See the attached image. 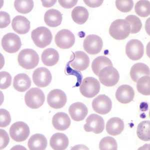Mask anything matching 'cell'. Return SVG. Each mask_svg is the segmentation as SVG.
<instances>
[{
	"mask_svg": "<svg viewBox=\"0 0 150 150\" xmlns=\"http://www.w3.org/2000/svg\"><path fill=\"white\" fill-rule=\"evenodd\" d=\"M131 32L130 25L126 20L117 19L112 22L109 28V34L117 40H123L129 37Z\"/></svg>",
	"mask_w": 150,
	"mask_h": 150,
	"instance_id": "1",
	"label": "cell"
},
{
	"mask_svg": "<svg viewBox=\"0 0 150 150\" xmlns=\"http://www.w3.org/2000/svg\"><path fill=\"white\" fill-rule=\"evenodd\" d=\"M18 61L23 68L31 70L37 66L39 62V56L34 50L25 49L19 53Z\"/></svg>",
	"mask_w": 150,
	"mask_h": 150,
	"instance_id": "2",
	"label": "cell"
},
{
	"mask_svg": "<svg viewBox=\"0 0 150 150\" xmlns=\"http://www.w3.org/2000/svg\"><path fill=\"white\" fill-rule=\"evenodd\" d=\"M31 37L36 46L40 48H44L51 43L53 35L47 28L39 27L33 30Z\"/></svg>",
	"mask_w": 150,
	"mask_h": 150,
	"instance_id": "3",
	"label": "cell"
},
{
	"mask_svg": "<svg viewBox=\"0 0 150 150\" xmlns=\"http://www.w3.org/2000/svg\"><path fill=\"white\" fill-rule=\"evenodd\" d=\"M45 101V96L42 90L38 88L29 90L25 96L26 105L31 109H36L41 107Z\"/></svg>",
	"mask_w": 150,
	"mask_h": 150,
	"instance_id": "4",
	"label": "cell"
},
{
	"mask_svg": "<svg viewBox=\"0 0 150 150\" xmlns=\"http://www.w3.org/2000/svg\"><path fill=\"white\" fill-rule=\"evenodd\" d=\"M100 90V84L97 79L93 77H87L83 79L80 86V91L82 95L92 98L97 95Z\"/></svg>",
	"mask_w": 150,
	"mask_h": 150,
	"instance_id": "5",
	"label": "cell"
},
{
	"mask_svg": "<svg viewBox=\"0 0 150 150\" xmlns=\"http://www.w3.org/2000/svg\"><path fill=\"white\" fill-rule=\"evenodd\" d=\"M98 77L103 85L112 87L118 83L120 79L119 72L113 66L105 67L100 71Z\"/></svg>",
	"mask_w": 150,
	"mask_h": 150,
	"instance_id": "6",
	"label": "cell"
},
{
	"mask_svg": "<svg viewBox=\"0 0 150 150\" xmlns=\"http://www.w3.org/2000/svg\"><path fill=\"white\" fill-rule=\"evenodd\" d=\"M10 135L13 140L22 142L27 139L30 131L28 125L23 122H17L12 125L10 128Z\"/></svg>",
	"mask_w": 150,
	"mask_h": 150,
	"instance_id": "7",
	"label": "cell"
},
{
	"mask_svg": "<svg viewBox=\"0 0 150 150\" xmlns=\"http://www.w3.org/2000/svg\"><path fill=\"white\" fill-rule=\"evenodd\" d=\"M1 44L5 51L12 54L17 52L22 46L20 37L12 33H8L4 36Z\"/></svg>",
	"mask_w": 150,
	"mask_h": 150,
	"instance_id": "8",
	"label": "cell"
},
{
	"mask_svg": "<svg viewBox=\"0 0 150 150\" xmlns=\"http://www.w3.org/2000/svg\"><path fill=\"white\" fill-rule=\"evenodd\" d=\"M55 42L58 47L62 49H68L75 44V35L70 30L63 29L56 35Z\"/></svg>",
	"mask_w": 150,
	"mask_h": 150,
	"instance_id": "9",
	"label": "cell"
},
{
	"mask_svg": "<svg viewBox=\"0 0 150 150\" xmlns=\"http://www.w3.org/2000/svg\"><path fill=\"white\" fill-rule=\"evenodd\" d=\"M103 42L101 37L96 35H90L84 40L83 47L87 53L92 55L99 54L102 49Z\"/></svg>",
	"mask_w": 150,
	"mask_h": 150,
	"instance_id": "10",
	"label": "cell"
},
{
	"mask_svg": "<svg viewBox=\"0 0 150 150\" xmlns=\"http://www.w3.org/2000/svg\"><path fill=\"white\" fill-rule=\"evenodd\" d=\"M105 128V121L101 116L93 114L86 119V123L84 126L87 132H93L96 134L102 133Z\"/></svg>",
	"mask_w": 150,
	"mask_h": 150,
	"instance_id": "11",
	"label": "cell"
},
{
	"mask_svg": "<svg viewBox=\"0 0 150 150\" xmlns=\"http://www.w3.org/2000/svg\"><path fill=\"white\" fill-rule=\"evenodd\" d=\"M126 53L128 58L133 61L141 59L144 54L143 43L138 40L132 39L129 41L126 46Z\"/></svg>",
	"mask_w": 150,
	"mask_h": 150,
	"instance_id": "12",
	"label": "cell"
},
{
	"mask_svg": "<svg viewBox=\"0 0 150 150\" xmlns=\"http://www.w3.org/2000/svg\"><path fill=\"white\" fill-rule=\"evenodd\" d=\"M67 98L65 92L60 89H54L48 94L47 103L53 109H61L65 106Z\"/></svg>",
	"mask_w": 150,
	"mask_h": 150,
	"instance_id": "13",
	"label": "cell"
},
{
	"mask_svg": "<svg viewBox=\"0 0 150 150\" xmlns=\"http://www.w3.org/2000/svg\"><path fill=\"white\" fill-rule=\"evenodd\" d=\"M52 76L48 69L44 67L38 68L33 74V80L34 84L40 88H45L51 82Z\"/></svg>",
	"mask_w": 150,
	"mask_h": 150,
	"instance_id": "14",
	"label": "cell"
},
{
	"mask_svg": "<svg viewBox=\"0 0 150 150\" xmlns=\"http://www.w3.org/2000/svg\"><path fill=\"white\" fill-rule=\"evenodd\" d=\"M92 108L99 114H107L112 109V103L107 96L100 95L93 100Z\"/></svg>",
	"mask_w": 150,
	"mask_h": 150,
	"instance_id": "15",
	"label": "cell"
},
{
	"mask_svg": "<svg viewBox=\"0 0 150 150\" xmlns=\"http://www.w3.org/2000/svg\"><path fill=\"white\" fill-rule=\"evenodd\" d=\"M73 54L72 59L69 62L71 66L81 71L86 70L90 64L89 56L83 51H77Z\"/></svg>",
	"mask_w": 150,
	"mask_h": 150,
	"instance_id": "16",
	"label": "cell"
},
{
	"mask_svg": "<svg viewBox=\"0 0 150 150\" xmlns=\"http://www.w3.org/2000/svg\"><path fill=\"white\" fill-rule=\"evenodd\" d=\"M134 97L135 92L134 89L128 85L120 86L116 91V99L122 104H126L131 102Z\"/></svg>",
	"mask_w": 150,
	"mask_h": 150,
	"instance_id": "17",
	"label": "cell"
},
{
	"mask_svg": "<svg viewBox=\"0 0 150 150\" xmlns=\"http://www.w3.org/2000/svg\"><path fill=\"white\" fill-rule=\"evenodd\" d=\"M69 112L74 121H81L87 116L88 110L85 104L81 102H77L70 106Z\"/></svg>",
	"mask_w": 150,
	"mask_h": 150,
	"instance_id": "18",
	"label": "cell"
},
{
	"mask_svg": "<svg viewBox=\"0 0 150 150\" xmlns=\"http://www.w3.org/2000/svg\"><path fill=\"white\" fill-rule=\"evenodd\" d=\"M13 29L20 35L26 34L30 29V22L25 17L17 16L13 19L12 22Z\"/></svg>",
	"mask_w": 150,
	"mask_h": 150,
	"instance_id": "19",
	"label": "cell"
},
{
	"mask_svg": "<svg viewBox=\"0 0 150 150\" xmlns=\"http://www.w3.org/2000/svg\"><path fill=\"white\" fill-rule=\"evenodd\" d=\"M71 119L66 113L59 112L53 116L52 124L55 129L59 131H65L71 125Z\"/></svg>",
	"mask_w": 150,
	"mask_h": 150,
	"instance_id": "20",
	"label": "cell"
},
{
	"mask_svg": "<svg viewBox=\"0 0 150 150\" xmlns=\"http://www.w3.org/2000/svg\"><path fill=\"white\" fill-rule=\"evenodd\" d=\"M68 138L61 133H57L52 136L50 140V145L53 150H64L68 147Z\"/></svg>",
	"mask_w": 150,
	"mask_h": 150,
	"instance_id": "21",
	"label": "cell"
},
{
	"mask_svg": "<svg viewBox=\"0 0 150 150\" xmlns=\"http://www.w3.org/2000/svg\"><path fill=\"white\" fill-rule=\"evenodd\" d=\"M124 129V123L123 120L118 118L113 117L108 121L106 124V131L109 135L113 136L120 134Z\"/></svg>",
	"mask_w": 150,
	"mask_h": 150,
	"instance_id": "22",
	"label": "cell"
},
{
	"mask_svg": "<svg viewBox=\"0 0 150 150\" xmlns=\"http://www.w3.org/2000/svg\"><path fill=\"white\" fill-rule=\"evenodd\" d=\"M63 17L61 13L56 9L49 10L45 14V22L50 27H57L60 26Z\"/></svg>",
	"mask_w": 150,
	"mask_h": 150,
	"instance_id": "23",
	"label": "cell"
},
{
	"mask_svg": "<svg viewBox=\"0 0 150 150\" xmlns=\"http://www.w3.org/2000/svg\"><path fill=\"white\" fill-rule=\"evenodd\" d=\"M31 79L26 74H19L14 77L13 87L16 90L20 92H24L31 86Z\"/></svg>",
	"mask_w": 150,
	"mask_h": 150,
	"instance_id": "24",
	"label": "cell"
},
{
	"mask_svg": "<svg viewBox=\"0 0 150 150\" xmlns=\"http://www.w3.org/2000/svg\"><path fill=\"white\" fill-rule=\"evenodd\" d=\"M150 68L147 65L142 63L135 64L133 65L130 71V76L132 80L135 82L143 76H150Z\"/></svg>",
	"mask_w": 150,
	"mask_h": 150,
	"instance_id": "25",
	"label": "cell"
},
{
	"mask_svg": "<svg viewBox=\"0 0 150 150\" xmlns=\"http://www.w3.org/2000/svg\"><path fill=\"white\" fill-rule=\"evenodd\" d=\"M28 146L30 150H44L47 147V140L44 135L36 134L30 137Z\"/></svg>",
	"mask_w": 150,
	"mask_h": 150,
	"instance_id": "26",
	"label": "cell"
},
{
	"mask_svg": "<svg viewBox=\"0 0 150 150\" xmlns=\"http://www.w3.org/2000/svg\"><path fill=\"white\" fill-rule=\"evenodd\" d=\"M41 59L45 65L53 66L58 63L59 60V54L54 49L48 48L43 51L41 55Z\"/></svg>",
	"mask_w": 150,
	"mask_h": 150,
	"instance_id": "27",
	"label": "cell"
},
{
	"mask_svg": "<svg viewBox=\"0 0 150 150\" xmlns=\"http://www.w3.org/2000/svg\"><path fill=\"white\" fill-rule=\"evenodd\" d=\"M88 11L84 7L78 6L75 7L72 12V18L76 23L82 25L85 23L89 18Z\"/></svg>",
	"mask_w": 150,
	"mask_h": 150,
	"instance_id": "28",
	"label": "cell"
},
{
	"mask_svg": "<svg viewBox=\"0 0 150 150\" xmlns=\"http://www.w3.org/2000/svg\"><path fill=\"white\" fill-rule=\"evenodd\" d=\"M108 66H113L110 59L106 56H99L96 58L92 64V69L94 73L97 76L102 69Z\"/></svg>",
	"mask_w": 150,
	"mask_h": 150,
	"instance_id": "29",
	"label": "cell"
},
{
	"mask_svg": "<svg viewBox=\"0 0 150 150\" xmlns=\"http://www.w3.org/2000/svg\"><path fill=\"white\" fill-rule=\"evenodd\" d=\"M137 134L139 138L144 141L150 140V121H144L137 127Z\"/></svg>",
	"mask_w": 150,
	"mask_h": 150,
	"instance_id": "30",
	"label": "cell"
},
{
	"mask_svg": "<svg viewBox=\"0 0 150 150\" xmlns=\"http://www.w3.org/2000/svg\"><path fill=\"white\" fill-rule=\"evenodd\" d=\"M135 11L136 13L140 17H147L150 14V1H139L135 5Z\"/></svg>",
	"mask_w": 150,
	"mask_h": 150,
	"instance_id": "31",
	"label": "cell"
},
{
	"mask_svg": "<svg viewBox=\"0 0 150 150\" xmlns=\"http://www.w3.org/2000/svg\"><path fill=\"white\" fill-rule=\"evenodd\" d=\"M16 10L21 14H26L32 10L34 8L33 1L17 0L14 2Z\"/></svg>",
	"mask_w": 150,
	"mask_h": 150,
	"instance_id": "32",
	"label": "cell"
},
{
	"mask_svg": "<svg viewBox=\"0 0 150 150\" xmlns=\"http://www.w3.org/2000/svg\"><path fill=\"white\" fill-rule=\"evenodd\" d=\"M137 83V89L139 92L143 95H150V76H146L141 77Z\"/></svg>",
	"mask_w": 150,
	"mask_h": 150,
	"instance_id": "33",
	"label": "cell"
},
{
	"mask_svg": "<svg viewBox=\"0 0 150 150\" xmlns=\"http://www.w3.org/2000/svg\"><path fill=\"white\" fill-rule=\"evenodd\" d=\"M99 149L101 150H117L118 144L114 138L111 137H106L100 142Z\"/></svg>",
	"mask_w": 150,
	"mask_h": 150,
	"instance_id": "34",
	"label": "cell"
},
{
	"mask_svg": "<svg viewBox=\"0 0 150 150\" xmlns=\"http://www.w3.org/2000/svg\"><path fill=\"white\" fill-rule=\"evenodd\" d=\"M125 20L130 25L131 34H136L140 32L142 27L141 21L137 16L135 15H129L125 18Z\"/></svg>",
	"mask_w": 150,
	"mask_h": 150,
	"instance_id": "35",
	"label": "cell"
},
{
	"mask_svg": "<svg viewBox=\"0 0 150 150\" xmlns=\"http://www.w3.org/2000/svg\"><path fill=\"white\" fill-rule=\"evenodd\" d=\"M116 6L117 8L120 11L124 13H127L130 12L133 9L134 2L132 0H117L116 1Z\"/></svg>",
	"mask_w": 150,
	"mask_h": 150,
	"instance_id": "36",
	"label": "cell"
},
{
	"mask_svg": "<svg viewBox=\"0 0 150 150\" xmlns=\"http://www.w3.org/2000/svg\"><path fill=\"white\" fill-rule=\"evenodd\" d=\"M12 83V77L10 74L7 72L0 73V88L2 90L9 88Z\"/></svg>",
	"mask_w": 150,
	"mask_h": 150,
	"instance_id": "37",
	"label": "cell"
},
{
	"mask_svg": "<svg viewBox=\"0 0 150 150\" xmlns=\"http://www.w3.org/2000/svg\"><path fill=\"white\" fill-rule=\"evenodd\" d=\"M11 122V117L10 112L4 109L0 110V127L5 128L9 126Z\"/></svg>",
	"mask_w": 150,
	"mask_h": 150,
	"instance_id": "38",
	"label": "cell"
},
{
	"mask_svg": "<svg viewBox=\"0 0 150 150\" xmlns=\"http://www.w3.org/2000/svg\"><path fill=\"white\" fill-rule=\"evenodd\" d=\"M10 16L7 12H0V27L1 29L5 28L10 24Z\"/></svg>",
	"mask_w": 150,
	"mask_h": 150,
	"instance_id": "39",
	"label": "cell"
},
{
	"mask_svg": "<svg viewBox=\"0 0 150 150\" xmlns=\"http://www.w3.org/2000/svg\"><path fill=\"white\" fill-rule=\"evenodd\" d=\"M0 134H1V146H0L1 148L0 149L2 150L8 146L10 141V139L8 134L5 130L1 129Z\"/></svg>",
	"mask_w": 150,
	"mask_h": 150,
	"instance_id": "40",
	"label": "cell"
},
{
	"mask_svg": "<svg viewBox=\"0 0 150 150\" xmlns=\"http://www.w3.org/2000/svg\"><path fill=\"white\" fill-rule=\"evenodd\" d=\"M78 1H65V0H59V3L62 7L65 9H71L74 7L77 4Z\"/></svg>",
	"mask_w": 150,
	"mask_h": 150,
	"instance_id": "41",
	"label": "cell"
},
{
	"mask_svg": "<svg viewBox=\"0 0 150 150\" xmlns=\"http://www.w3.org/2000/svg\"><path fill=\"white\" fill-rule=\"evenodd\" d=\"M84 3L86 4V5L91 8H97L99 7L102 4L103 1H84Z\"/></svg>",
	"mask_w": 150,
	"mask_h": 150,
	"instance_id": "42",
	"label": "cell"
}]
</instances>
